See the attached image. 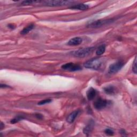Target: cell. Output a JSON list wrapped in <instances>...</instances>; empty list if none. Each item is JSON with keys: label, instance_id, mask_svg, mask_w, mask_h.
I'll list each match as a JSON object with an SVG mask.
<instances>
[{"label": "cell", "instance_id": "obj_1", "mask_svg": "<svg viewBox=\"0 0 137 137\" xmlns=\"http://www.w3.org/2000/svg\"><path fill=\"white\" fill-rule=\"evenodd\" d=\"M105 64V61L102 58H93L84 63L86 68L98 70L100 69Z\"/></svg>", "mask_w": 137, "mask_h": 137}, {"label": "cell", "instance_id": "obj_2", "mask_svg": "<svg viewBox=\"0 0 137 137\" xmlns=\"http://www.w3.org/2000/svg\"><path fill=\"white\" fill-rule=\"evenodd\" d=\"M94 50H95V47H94L84 48L72 52V55L77 57L83 58L91 54Z\"/></svg>", "mask_w": 137, "mask_h": 137}, {"label": "cell", "instance_id": "obj_3", "mask_svg": "<svg viewBox=\"0 0 137 137\" xmlns=\"http://www.w3.org/2000/svg\"><path fill=\"white\" fill-rule=\"evenodd\" d=\"M114 21V19H100L93 21L87 25V27L89 28H100L106 25L109 24Z\"/></svg>", "mask_w": 137, "mask_h": 137}, {"label": "cell", "instance_id": "obj_4", "mask_svg": "<svg viewBox=\"0 0 137 137\" xmlns=\"http://www.w3.org/2000/svg\"><path fill=\"white\" fill-rule=\"evenodd\" d=\"M71 2L69 1H62V0H50L44 1L43 3L49 7H59L69 4Z\"/></svg>", "mask_w": 137, "mask_h": 137}, {"label": "cell", "instance_id": "obj_5", "mask_svg": "<svg viewBox=\"0 0 137 137\" xmlns=\"http://www.w3.org/2000/svg\"><path fill=\"white\" fill-rule=\"evenodd\" d=\"M124 65V62L122 61H117L116 63L111 64L109 67V72L114 74L118 72Z\"/></svg>", "mask_w": 137, "mask_h": 137}, {"label": "cell", "instance_id": "obj_6", "mask_svg": "<svg viewBox=\"0 0 137 137\" xmlns=\"http://www.w3.org/2000/svg\"><path fill=\"white\" fill-rule=\"evenodd\" d=\"M108 104V101L106 100L102 99L101 98H98L95 101L94 103L95 108L97 110H100L106 108Z\"/></svg>", "mask_w": 137, "mask_h": 137}, {"label": "cell", "instance_id": "obj_7", "mask_svg": "<svg viewBox=\"0 0 137 137\" xmlns=\"http://www.w3.org/2000/svg\"><path fill=\"white\" fill-rule=\"evenodd\" d=\"M62 69L64 70L70 71H77L82 69V68L79 65L74 64L73 63H68L63 64L62 66Z\"/></svg>", "mask_w": 137, "mask_h": 137}, {"label": "cell", "instance_id": "obj_8", "mask_svg": "<svg viewBox=\"0 0 137 137\" xmlns=\"http://www.w3.org/2000/svg\"><path fill=\"white\" fill-rule=\"evenodd\" d=\"M80 113V110H76L73 111L67 118V121L69 123H72Z\"/></svg>", "mask_w": 137, "mask_h": 137}, {"label": "cell", "instance_id": "obj_9", "mask_svg": "<svg viewBox=\"0 0 137 137\" xmlns=\"http://www.w3.org/2000/svg\"><path fill=\"white\" fill-rule=\"evenodd\" d=\"M94 125V122L93 120H91V121H90L89 123L87 124V125L85 127V128L83 130L84 133L85 134H90L93 130Z\"/></svg>", "mask_w": 137, "mask_h": 137}, {"label": "cell", "instance_id": "obj_10", "mask_svg": "<svg viewBox=\"0 0 137 137\" xmlns=\"http://www.w3.org/2000/svg\"><path fill=\"white\" fill-rule=\"evenodd\" d=\"M82 42V38H80V37H75V38L70 39L68 42V45L69 46H78L81 44Z\"/></svg>", "mask_w": 137, "mask_h": 137}, {"label": "cell", "instance_id": "obj_11", "mask_svg": "<svg viewBox=\"0 0 137 137\" xmlns=\"http://www.w3.org/2000/svg\"><path fill=\"white\" fill-rule=\"evenodd\" d=\"M96 94V90L92 88L91 87L88 91L87 92V97L89 100H92L95 97Z\"/></svg>", "mask_w": 137, "mask_h": 137}, {"label": "cell", "instance_id": "obj_12", "mask_svg": "<svg viewBox=\"0 0 137 137\" xmlns=\"http://www.w3.org/2000/svg\"><path fill=\"white\" fill-rule=\"evenodd\" d=\"M71 9L79 10H86L89 8V6L85 4H79L73 6L70 8Z\"/></svg>", "mask_w": 137, "mask_h": 137}, {"label": "cell", "instance_id": "obj_13", "mask_svg": "<svg viewBox=\"0 0 137 137\" xmlns=\"http://www.w3.org/2000/svg\"><path fill=\"white\" fill-rule=\"evenodd\" d=\"M103 91L107 94L111 95V94H114L115 93V89L113 86L109 85L105 87L103 89Z\"/></svg>", "mask_w": 137, "mask_h": 137}, {"label": "cell", "instance_id": "obj_14", "mask_svg": "<svg viewBox=\"0 0 137 137\" xmlns=\"http://www.w3.org/2000/svg\"><path fill=\"white\" fill-rule=\"evenodd\" d=\"M34 27V25L33 24H31L26 27L24 28L23 30L21 31L20 33L22 35H25L29 33Z\"/></svg>", "mask_w": 137, "mask_h": 137}, {"label": "cell", "instance_id": "obj_15", "mask_svg": "<svg viewBox=\"0 0 137 137\" xmlns=\"http://www.w3.org/2000/svg\"><path fill=\"white\" fill-rule=\"evenodd\" d=\"M106 46L105 44H103L101 46H100L96 50V54L97 56H100V55H102L106 51Z\"/></svg>", "mask_w": 137, "mask_h": 137}, {"label": "cell", "instance_id": "obj_16", "mask_svg": "<svg viewBox=\"0 0 137 137\" xmlns=\"http://www.w3.org/2000/svg\"><path fill=\"white\" fill-rule=\"evenodd\" d=\"M25 118V117L23 116H21V115H19L16 116L15 118L12 119L10 121L11 124H15L17 123L18 122H19V121L24 119Z\"/></svg>", "mask_w": 137, "mask_h": 137}, {"label": "cell", "instance_id": "obj_17", "mask_svg": "<svg viewBox=\"0 0 137 137\" xmlns=\"http://www.w3.org/2000/svg\"><path fill=\"white\" fill-rule=\"evenodd\" d=\"M52 101V100L51 99H46V100H42V101H40L39 102H38V105H40V106L44 105H46V104L51 103Z\"/></svg>", "mask_w": 137, "mask_h": 137}, {"label": "cell", "instance_id": "obj_18", "mask_svg": "<svg viewBox=\"0 0 137 137\" xmlns=\"http://www.w3.org/2000/svg\"><path fill=\"white\" fill-rule=\"evenodd\" d=\"M132 71L133 72L136 74L137 72V69H136V57H135V59L134 60V62L133 63V65H132Z\"/></svg>", "mask_w": 137, "mask_h": 137}, {"label": "cell", "instance_id": "obj_19", "mask_svg": "<svg viewBox=\"0 0 137 137\" xmlns=\"http://www.w3.org/2000/svg\"><path fill=\"white\" fill-rule=\"evenodd\" d=\"M105 133L108 135H113L114 133V131L110 129H106L105 130Z\"/></svg>", "mask_w": 137, "mask_h": 137}, {"label": "cell", "instance_id": "obj_20", "mask_svg": "<svg viewBox=\"0 0 137 137\" xmlns=\"http://www.w3.org/2000/svg\"><path fill=\"white\" fill-rule=\"evenodd\" d=\"M38 1H24L21 2V4L25 6V5H29V4H32L33 3L37 2Z\"/></svg>", "mask_w": 137, "mask_h": 137}, {"label": "cell", "instance_id": "obj_21", "mask_svg": "<svg viewBox=\"0 0 137 137\" xmlns=\"http://www.w3.org/2000/svg\"><path fill=\"white\" fill-rule=\"evenodd\" d=\"M35 117L37 118V119H42L43 118V116L42 115H41V114H39V113H36L35 114Z\"/></svg>", "mask_w": 137, "mask_h": 137}, {"label": "cell", "instance_id": "obj_22", "mask_svg": "<svg viewBox=\"0 0 137 137\" xmlns=\"http://www.w3.org/2000/svg\"><path fill=\"white\" fill-rule=\"evenodd\" d=\"M8 28H9L11 30H14L15 28H16V26L15 25L12 24H9L8 25Z\"/></svg>", "mask_w": 137, "mask_h": 137}, {"label": "cell", "instance_id": "obj_23", "mask_svg": "<svg viewBox=\"0 0 137 137\" xmlns=\"http://www.w3.org/2000/svg\"><path fill=\"white\" fill-rule=\"evenodd\" d=\"M120 134H121L122 135H123V136H126V135H127V133H126L125 131L124 130H121L120 131Z\"/></svg>", "mask_w": 137, "mask_h": 137}, {"label": "cell", "instance_id": "obj_24", "mask_svg": "<svg viewBox=\"0 0 137 137\" xmlns=\"http://www.w3.org/2000/svg\"><path fill=\"white\" fill-rule=\"evenodd\" d=\"M1 88H6V87H9V86L7 85H5V84H1Z\"/></svg>", "mask_w": 137, "mask_h": 137}, {"label": "cell", "instance_id": "obj_25", "mask_svg": "<svg viewBox=\"0 0 137 137\" xmlns=\"http://www.w3.org/2000/svg\"><path fill=\"white\" fill-rule=\"evenodd\" d=\"M4 128V124L3 122H1V124H0V129H1V130H2Z\"/></svg>", "mask_w": 137, "mask_h": 137}]
</instances>
